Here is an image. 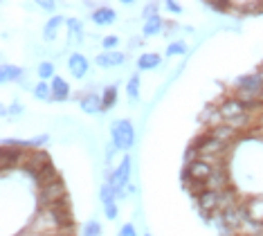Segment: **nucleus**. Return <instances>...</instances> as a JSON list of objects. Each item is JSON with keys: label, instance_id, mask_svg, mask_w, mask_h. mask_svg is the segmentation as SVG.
<instances>
[{"label": "nucleus", "instance_id": "obj_13", "mask_svg": "<svg viewBox=\"0 0 263 236\" xmlns=\"http://www.w3.org/2000/svg\"><path fill=\"white\" fill-rule=\"evenodd\" d=\"M63 16H52L50 21L45 23V29H43V36H45V41H52L57 36V29H59V25H63Z\"/></svg>", "mask_w": 263, "mask_h": 236}, {"label": "nucleus", "instance_id": "obj_16", "mask_svg": "<svg viewBox=\"0 0 263 236\" xmlns=\"http://www.w3.org/2000/svg\"><path fill=\"white\" fill-rule=\"evenodd\" d=\"M32 93H34V97H36V99H41V101H50V99H52V86H47L45 81L36 83V86L32 88Z\"/></svg>", "mask_w": 263, "mask_h": 236}, {"label": "nucleus", "instance_id": "obj_10", "mask_svg": "<svg viewBox=\"0 0 263 236\" xmlns=\"http://www.w3.org/2000/svg\"><path fill=\"white\" fill-rule=\"evenodd\" d=\"M21 79H23V70L18 68V65H9V63L3 65V70H0V81L3 83L21 81Z\"/></svg>", "mask_w": 263, "mask_h": 236}, {"label": "nucleus", "instance_id": "obj_2", "mask_svg": "<svg viewBox=\"0 0 263 236\" xmlns=\"http://www.w3.org/2000/svg\"><path fill=\"white\" fill-rule=\"evenodd\" d=\"M61 201H68V189H65L63 180H57L52 185L39 187V203L43 207H50V205H57Z\"/></svg>", "mask_w": 263, "mask_h": 236}, {"label": "nucleus", "instance_id": "obj_29", "mask_svg": "<svg viewBox=\"0 0 263 236\" xmlns=\"http://www.w3.org/2000/svg\"><path fill=\"white\" fill-rule=\"evenodd\" d=\"M144 236H151V234H144Z\"/></svg>", "mask_w": 263, "mask_h": 236}, {"label": "nucleus", "instance_id": "obj_22", "mask_svg": "<svg viewBox=\"0 0 263 236\" xmlns=\"http://www.w3.org/2000/svg\"><path fill=\"white\" fill-rule=\"evenodd\" d=\"M117 236H137L135 227H133V223H126V225H122V229H119V234H117Z\"/></svg>", "mask_w": 263, "mask_h": 236}, {"label": "nucleus", "instance_id": "obj_24", "mask_svg": "<svg viewBox=\"0 0 263 236\" xmlns=\"http://www.w3.org/2000/svg\"><path fill=\"white\" fill-rule=\"evenodd\" d=\"M153 16H158V5H146V9H144V21H148V18H153Z\"/></svg>", "mask_w": 263, "mask_h": 236}, {"label": "nucleus", "instance_id": "obj_28", "mask_svg": "<svg viewBox=\"0 0 263 236\" xmlns=\"http://www.w3.org/2000/svg\"><path fill=\"white\" fill-rule=\"evenodd\" d=\"M41 7L47 9V11H52V9H54V3H41Z\"/></svg>", "mask_w": 263, "mask_h": 236}, {"label": "nucleus", "instance_id": "obj_19", "mask_svg": "<svg viewBox=\"0 0 263 236\" xmlns=\"http://www.w3.org/2000/svg\"><path fill=\"white\" fill-rule=\"evenodd\" d=\"M166 54H169V57H176V54H187V43H184V41L169 43V47H166Z\"/></svg>", "mask_w": 263, "mask_h": 236}, {"label": "nucleus", "instance_id": "obj_15", "mask_svg": "<svg viewBox=\"0 0 263 236\" xmlns=\"http://www.w3.org/2000/svg\"><path fill=\"white\" fill-rule=\"evenodd\" d=\"M162 29V18L160 16H153V18H148V21H144V27H142V34L144 36H155Z\"/></svg>", "mask_w": 263, "mask_h": 236}, {"label": "nucleus", "instance_id": "obj_9", "mask_svg": "<svg viewBox=\"0 0 263 236\" xmlns=\"http://www.w3.org/2000/svg\"><path fill=\"white\" fill-rule=\"evenodd\" d=\"M50 86H52V99H54V101H65V99L70 97V86L63 81L61 77H54V79H52Z\"/></svg>", "mask_w": 263, "mask_h": 236}, {"label": "nucleus", "instance_id": "obj_26", "mask_svg": "<svg viewBox=\"0 0 263 236\" xmlns=\"http://www.w3.org/2000/svg\"><path fill=\"white\" fill-rule=\"evenodd\" d=\"M5 115H7V113H11V115H21L23 113V106L21 104H11V108H9V111H3Z\"/></svg>", "mask_w": 263, "mask_h": 236}, {"label": "nucleus", "instance_id": "obj_14", "mask_svg": "<svg viewBox=\"0 0 263 236\" xmlns=\"http://www.w3.org/2000/svg\"><path fill=\"white\" fill-rule=\"evenodd\" d=\"M99 198H101V203H104V207H112V205H115V198H117V196H115V191H112V187H110L108 180L101 185Z\"/></svg>", "mask_w": 263, "mask_h": 236}, {"label": "nucleus", "instance_id": "obj_3", "mask_svg": "<svg viewBox=\"0 0 263 236\" xmlns=\"http://www.w3.org/2000/svg\"><path fill=\"white\" fill-rule=\"evenodd\" d=\"M128 175H130V157H124L122 165H119L115 171L108 175V183L112 187V191H115V196L119 198L124 193V189L128 187Z\"/></svg>", "mask_w": 263, "mask_h": 236}, {"label": "nucleus", "instance_id": "obj_20", "mask_svg": "<svg viewBox=\"0 0 263 236\" xmlns=\"http://www.w3.org/2000/svg\"><path fill=\"white\" fill-rule=\"evenodd\" d=\"M39 77L43 79H50V77H54V63H50V61H43L39 65Z\"/></svg>", "mask_w": 263, "mask_h": 236}, {"label": "nucleus", "instance_id": "obj_8", "mask_svg": "<svg viewBox=\"0 0 263 236\" xmlns=\"http://www.w3.org/2000/svg\"><path fill=\"white\" fill-rule=\"evenodd\" d=\"M90 18H92L95 25H112V23L117 21V14L110 7H99V9L92 11Z\"/></svg>", "mask_w": 263, "mask_h": 236}, {"label": "nucleus", "instance_id": "obj_25", "mask_svg": "<svg viewBox=\"0 0 263 236\" xmlns=\"http://www.w3.org/2000/svg\"><path fill=\"white\" fill-rule=\"evenodd\" d=\"M106 216H108V221H115L117 219V205H112V207H106Z\"/></svg>", "mask_w": 263, "mask_h": 236}, {"label": "nucleus", "instance_id": "obj_4", "mask_svg": "<svg viewBox=\"0 0 263 236\" xmlns=\"http://www.w3.org/2000/svg\"><path fill=\"white\" fill-rule=\"evenodd\" d=\"M245 106L241 99H232V101H225L223 106H220V117H225V119H230V122H234V119L238 117H243L245 115Z\"/></svg>", "mask_w": 263, "mask_h": 236}, {"label": "nucleus", "instance_id": "obj_21", "mask_svg": "<svg viewBox=\"0 0 263 236\" xmlns=\"http://www.w3.org/2000/svg\"><path fill=\"white\" fill-rule=\"evenodd\" d=\"M101 234V225H99V221H88L86 223V229H83V236H99Z\"/></svg>", "mask_w": 263, "mask_h": 236}, {"label": "nucleus", "instance_id": "obj_11", "mask_svg": "<svg viewBox=\"0 0 263 236\" xmlns=\"http://www.w3.org/2000/svg\"><path fill=\"white\" fill-rule=\"evenodd\" d=\"M160 63H162V59L153 52H144L140 59H137V68L140 70H153V68H158Z\"/></svg>", "mask_w": 263, "mask_h": 236}, {"label": "nucleus", "instance_id": "obj_18", "mask_svg": "<svg viewBox=\"0 0 263 236\" xmlns=\"http://www.w3.org/2000/svg\"><path fill=\"white\" fill-rule=\"evenodd\" d=\"M68 29H70V34H72L74 41H81V34H83L81 21H77V18H68Z\"/></svg>", "mask_w": 263, "mask_h": 236}, {"label": "nucleus", "instance_id": "obj_23", "mask_svg": "<svg viewBox=\"0 0 263 236\" xmlns=\"http://www.w3.org/2000/svg\"><path fill=\"white\" fill-rule=\"evenodd\" d=\"M101 43H104V47H106V50H112V47H117L119 39H117V36H106V39L101 41Z\"/></svg>", "mask_w": 263, "mask_h": 236}, {"label": "nucleus", "instance_id": "obj_12", "mask_svg": "<svg viewBox=\"0 0 263 236\" xmlns=\"http://www.w3.org/2000/svg\"><path fill=\"white\" fill-rule=\"evenodd\" d=\"M115 99H117V86H108L104 90V97H101V113H108L115 106Z\"/></svg>", "mask_w": 263, "mask_h": 236}, {"label": "nucleus", "instance_id": "obj_5", "mask_svg": "<svg viewBox=\"0 0 263 236\" xmlns=\"http://www.w3.org/2000/svg\"><path fill=\"white\" fill-rule=\"evenodd\" d=\"M68 68H70V72H72V77H74V79H83V77L88 75V59L83 57V54H79V52L70 54V59H68Z\"/></svg>", "mask_w": 263, "mask_h": 236}, {"label": "nucleus", "instance_id": "obj_7", "mask_svg": "<svg viewBox=\"0 0 263 236\" xmlns=\"http://www.w3.org/2000/svg\"><path fill=\"white\" fill-rule=\"evenodd\" d=\"M79 106H81V111H83V113H88V115H97V113H101V97H99V95H95V93H88L86 97H81Z\"/></svg>", "mask_w": 263, "mask_h": 236}, {"label": "nucleus", "instance_id": "obj_6", "mask_svg": "<svg viewBox=\"0 0 263 236\" xmlns=\"http://www.w3.org/2000/svg\"><path fill=\"white\" fill-rule=\"evenodd\" d=\"M124 61H126V54L122 52H104V54H97V59H95V63L99 68H115V65H122Z\"/></svg>", "mask_w": 263, "mask_h": 236}, {"label": "nucleus", "instance_id": "obj_1", "mask_svg": "<svg viewBox=\"0 0 263 236\" xmlns=\"http://www.w3.org/2000/svg\"><path fill=\"white\" fill-rule=\"evenodd\" d=\"M110 137H112V144H115V149H119V151L133 149V144H135L133 124H130L128 119H117V122H112V126H110Z\"/></svg>", "mask_w": 263, "mask_h": 236}, {"label": "nucleus", "instance_id": "obj_27", "mask_svg": "<svg viewBox=\"0 0 263 236\" xmlns=\"http://www.w3.org/2000/svg\"><path fill=\"white\" fill-rule=\"evenodd\" d=\"M166 9L173 11V14H178V11H180V5L178 3H166Z\"/></svg>", "mask_w": 263, "mask_h": 236}, {"label": "nucleus", "instance_id": "obj_17", "mask_svg": "<svg viewBox=\"0 0 263 236\" xmlns=\"http://www.w3.org/2000/svg\"><path fill=\"white\" fill-rule=\"evenodd\" d=\"M126 95H128V101H137V95H140V75H133L128 79Z\"/></svg>", "mask_w": 263, "mask_h": 236}]
</instances>
